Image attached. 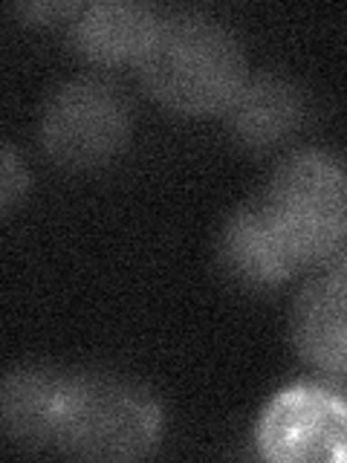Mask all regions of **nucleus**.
<instances>
[{"label":"nucleus","instance_id":"4","mask_svg":"<svg viewBox=\"0 0 347 463\" xmlns=\"http://www.w3.org/2000/svg\"><path fill=\"white\" fill-rule=\"evenodd\" d=\"M130 105L113 81L79 76L58 84L38 116V142L55 165L98 171L125 151Z\"/></svg>","mask_w":347,"mask_h":463},{"label":"nucleus","instance_id":"5","mask_svg":"<svg viewBox=\"0 0 347 463\" xmlns=\"http://www.w3.org/2000/svg\"><path fill=\"white\" fill-rule=\"evenodd\" d=\"M255 443L275 463H347V397L324 385H289L267 402Z\"/></svg>","mask_w":347,"mask_h":463},{"label":"nucleus","instance_id":"10","mask_svg":"<svg viewBox=\"0 0 347 463\" xmlns=\"http://www.w3.org/2000/svg\"><path fill=\"white\" fill-rule=\"evenodd\" d=\"M64 376L47 365H18L0 383V423L6 438L21 449H47L55 443V420Z\"/></svg>","mask_w":347,"mask_h":463},{"label":"nucleus","instance_id":"13","mask_svg":"<svg viewBox=\"0 0 347 463\" xmlns=\"http://www.w3.org/2000/svg\"><path fill=\"white\" fill-rule=\"evenodd\" d=\"M327 264H330V269H327V272L342 275V279H347V246H344V250H339L336 255H333V258L327 260Z\"/></svg>","mask_w":347,"mask_h":463},{"label":"nucleus","instance_id":"3","mask_svg":"<svg viewBox=\"0 0 347 463\" xmlns=\"http://www.w3.org/2000/svg\"><path fill=\"white\" fill-rule=\"evenodd\" d=\"M298 267L327 264L347 243V163L304 148L281 159L258 197Z\"/></svg>","mask_w":347,"mask_h":463},{"label":"nucleus","instance_id":"6","mask_svg":"<svg viewBox=\"0 0 347 463\" xmlns=\"http://www.w3.org/2000/svg\"><path fill=\"white\" fill-rule=\"evenodd\" d=\"M217 260L238 287L275 289L301 269L278 238L260 200L235 209L217 238Z\"/></svg>","mask_w":347,"mask_h":463},{"label":"nucleus","instance_id":"8","mask_svg":"<svg viewBox=\"0 0 347 463\" xmlns=\"http://www.w3.org/2000/svg\"><path fill=\"white\" fill-rule=\"evenodd\" d=\"M295 354L327 376H347V279L322 275L304 284L289 313Z\"/></svg>","mask_w":347,"mask_h":463},{"label":"nucleus","instance_id":"11","mask_svg":"<svg viewBox=\"0 0 347 463\" xmlns=\"http://www.w3.org/2000/svg\"><path fill=\"white\" fill-rule=\"evenodd\" d=\"M23 194H26V168L18 151H14V145L4 142V151H0V209H4V214H12V209L18 206V200Z\"/></svg>","mask_w":347,"mask_h":463},{"label":"nucleus","instance_id":"2","mask_svg":"<svg viewBox=\"0 0 347 463\" xmlns=\"http://www.w3.org/2000/svg\"><path fill=\"white\" fill-rule=\"evenodd\" d=\"M163 423L159 400L127 376L67 373L52 446L79 460H136L159 443Z\"/></svg>","mask_w":347,"mask_h":463},{"label":"nucleus","instance_id":"9","mask_svg":"<svg viewBox=\"0 0 347 463\" xmlns=\"http://www.w3.org/2000/svg\"><path fill=\"white\" fill-rule=\"evenodd\" d=\"M70 24V43L93 64L139 61L154 38L159 14L136 0H96L79 4Z\"/></svg>","mask_w":347,"mask_h":463},{"label":"nucleus","instance_id":"1","mask_svg":"<svg viewBox=\"0 0 347 463\" xmlns=\"http://www.w3.org/2000/svg\"><path fill=\"white\" fill-rule=\"evenodd\" d=\"M142 87L171 113H223L246 81L238 35L206 12L163 14L136 61Z\"/></svg>","mask_w":347,"mask_h":463},{"label":"nucleus","instance_id":"12","mask_svg":"<svg viewBox=\"0 0 347 463\" xmlns=\"http://www.w3.org/2000/svg\"><path fill=\"white\" fill-rule=\"evenodd\" d=\"M79 4H23L14 6V12L21 14L23 21L33 24H58V21H70L76 14Z\"/></svg>","mask_w":347,"mask_h":463},{"label":"nucleus","instance_id":"7","mask_svg":"<svg viewBox=\"0 0 347 463\" xmlns=\"http://www.w3.org/2000/svg\"><path fill=\"white\" fill-rule=\"evenodd\" d=\"M229 137L246 151H272L304 125L307 99L301 87L275 72L246 76L223 110Z\"/></svg>","mask_w":347,"mask_h":463}]
</instances>
